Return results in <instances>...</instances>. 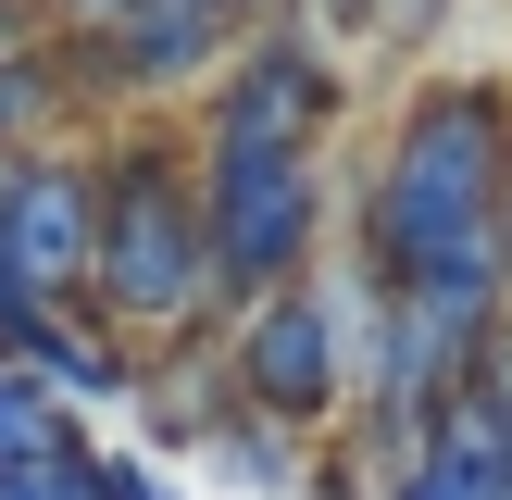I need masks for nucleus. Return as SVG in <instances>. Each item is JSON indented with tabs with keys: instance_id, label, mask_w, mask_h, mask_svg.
<instances>
[{
	"instance_id": "1",
	"label": "nucleus",
	"mask_w": 512,
	"mask_h": 500,
	"mask_svg": "<svg viewBox=\"0 0 512 500\" xmlns=\"http://www.w3.org/2000/svg\"><path fill=\"white\" fill-rule=\"evenodd\" d=\"M500 213H512V88H463V75L413 88L363 175V288L375 300H425V288L512 300Z\"/></svg>"
},
{
	"instance_id": "2",
	"label": "nucleus",
	"mask_w": 512,
	"mask_h": 500,
	"mask_svg": "<svg viewBox=\"0 0 512 500\" xmlns=\"http://www.w3.org/2000/svg\"><path fill=\"white\" fill-rule=\"evenodd\" d=\"M88 325L125 350H175L225 325V275L200 238V188L175 138H113L100 150V250H88Z\"/></svg>"
},
{
	"instance_id": "3",
	"label": "nucleus",
	"mask_w": 512,
	"mask_h": 500,
	"mask_svg": "<svg viewBox=\"0 0 512 500\" xmlns=\"http://www.w3.org/2000/svg\"><path fill=\"white\" fill-rule=\"evenodd\" d=\"M188 188H200V238H213L225 313L313 275V238H325V150H188Z\"/></svg>"
},
{
	"instance_id": "4",
	"label": "nucleus",
	"mask_w": 512,
	"mask_h": 500,
	"mask_svg": "<svg viewBox=\"0 0 512 500\" xmlns=\"http://www.w3.org/2000/svg\"><path fill=\"white\" fill-rule=\"evenodd\" d=\"M350 313H363V275H300V288H275V300H238V313L213 325L238 413H275V425H300V438L338 425L350 413Z\"/></svg>"
},
{
	"instance_id": "5",
	"label": "nucleus",
	"mask_w": 512,
	"mask_h": 500,
	"mask_svg": "<svg viewBox=\"0 0 512 500\" xmlns=\"http://www.w3.org/2000/svg\"><path fill=\"white\" fill-rule=\"evenodd\" d=\"M88 250H100V150L75 138L0 150V338L38 313H88Z\"/></svg>"
},
{
	"instance_id": "6",
	"label": "nucleus",
	"mask_w": 512,
	"mask_h": 500,
	"mask_svg": "<svg viewBox=\"0 0 512 500\" xmlns=\"http://www.w3.org/2000/svg\"><path fill=\"white\" fill-rule=\"evenodd\" d=\"M338 88H350V63H338L325 25H250L213 63V88H200V138L188 150H325Z\"/></svg>"
},
{
	"instance_id": "7",
	"label": "nucleus",
	"mask_w": 512,
	"mask_h": 500,
	"mask_svg": "<svg viewBox=\"0 0 512 500\" xmlns=\"http://www.w3.org/2000/svg\"><path fill=\"white\" fill-rule=\"evenodd\" d=\"M225 25L213 13H175V0H138L125 25H100L88 50H63V100H175V88H213L225 63Z\"/></svg>"
},
{
	"instance_id": "8",
	"label": "nucleus",
	"mask_w": 512,
	"mask_h": 500,
	"mask_svg": "<svg viewBox=\"0 0 512 500\" xmlns=\"http://www.w3.org/2000/svg\"><path fill=\"white\" fill-rule=\"evenodd\" d=\"M0 363H13L50 413H75V400H138V350L100 338L88 313H38V325H13V338H0Z\"/></svg>"
},
{
	"instance_id": "9",
	"label": "nucleus",
	"mask_w": 512,
	"mask_h": 500,
	"mask_svg": "<svg viewBox=\"0 0 512 500\" xmlns=\"http://www.w3.org/2000/svg\"><path fill=\"white\" fill-rule=\"evenodd\" d=\"M200 450H213L250 500H300V488H313V438H300V425H275V413H238V400L213 413V438H200Z\"/></svg>"
},
{
	"instance_id": "10",
	"label": "nucleus",
	"mask_w": 512,
	"mask_h": 500,
	"mask_svg": "<svg viewBox=\"0 0 512 500\" xmlns=\"http://www.w3.org/2000/svg\"><path fill=\"white\" fill-rule=\"evenodd\" d=\"M50 113H63V50H50L38 25H13V38H0V150L50 138Z\"/></svg>"
},
{
	"instance_id": "11",
	"label": "nucleus",
	"mask_w": 512,
	"mask_h": 500,
	"mask_svg": "<svg viewBox=\"0 0 512 500\" xmlns=\"http://www.w3.org/2000/svg\"><path fill=\"white\" fill-rule=\"evenodd\" d=\"M0 500H100V450L75 438H50V450H25V463H0Z\"/></svg>"
},
{
	"instance_id": "12",
	"label": "nucleus",
	"mask_w": 512,
	"mask_h": 500,
	"mask_svg": "<svg viewBox=\"0 0 512 500\" xmlns=\"http://www.w3.org/2000/svg\"><path fill=\"white\" fill-rule=\"evenodd\" d=\"M63 425H75V413H50V400L25 388L13 363H0V463H25V450H50V438H63Z\"/></svg>"
},
{
	"instance_id": "13",
	"label": "nucleus",
	"mask_w": 512,
	"mask_h": 500,
	"mask_svg": "<svg viewBox=\"0 0 512 500\" xmlns=\"http://www.w3.org/2000/svg\"><path fill=\"white\" fill-rule=\"evenodd\" d=\"M125 13H138V0H25V25H38L50 50H88L100 25H125Z\"/></svg>"
},
{
	"instance_id": "14",
	"label": "nucleus",
	"mask_w": 512,
	"mask_h": 500,
	"mask_svg": "<svg viewBox=\"0 0 512 500\" xmlns=\"http://www.w3.org/2000/svg\"><path fill=\"white\" fill-rule=\"evenodd\" d=\"M100 500H175V475L150 450H100Z\"/></svg>"
},
{
	"instance_id": "15",
	"label": "nucleus",
	"mask_w": 512,
	"mask_h": 500,
	"mask_svg": "<svg viewBox=\"0 0 512 500\" xmlns=\"http://www.w3.org/2000/svg\"><path fill=\"white\" fill-rule=\"evenodd\" d=\"M388 0H288V25H325V38H375Z\"/></svg>"
},
{
	"instance_id": "16",
	"label": "nucleus",
	"mask_w": 512,
	"mask_h": 500,
	"mask_svg": "<svg viewBox=\"0 0 512 500\" xmlns=\"http://www.w3.org/2000/svg\"><path fill=\"white\" fill-rule=\"evenodd\" d=\"M175 13H213L225 38H250V25H288V0H175Z\"/></svg>"
},
{
	"instance_id": "17",
	"label": "nucleus",
	"mask_w": 512,
	"mask_h": 500,
	"mask_svg": "<svg viewBox=\"0 0 512 500\" xmlns=\"http://www.w3.org/2000/svg\"><path fill=\"white\" fill-rule=\"evenodd\" d=\"M425 13H438V0H388V13H375V38H388V25H425Z\"/></svg>"
},
{
	"instance_id": "18",
	"label": "nucleus",
	"mask_w": 512,
	"mask_h": 500,
	"mask_svg": "<svg viewBox=\"0 0 512 500\" xmlns=\"http://www.w3.org/2000/svg\"><path fill=\"white\" fill-rule=\"evenodd\" d=\"M13 25H25V0H0V38H13Z\"/></svg>"
}]
</instances>
